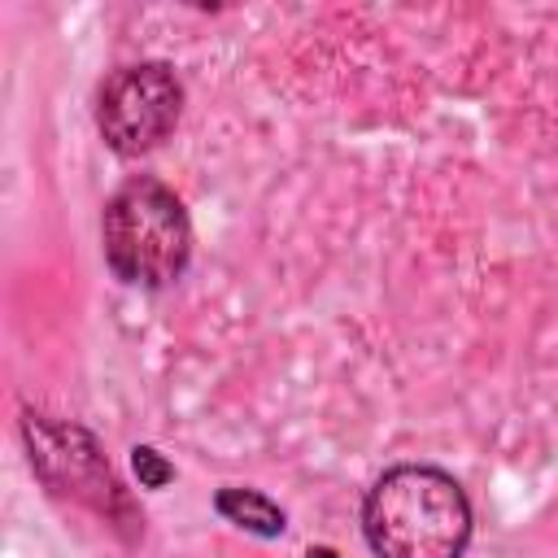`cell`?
<instances>
[{
    "label": "cell",
    "instance_id": "obj_1",
    "mask_svg": "<svg viewBox=\"0 0 558 558\" xmlns=\"http://www.w3.org/2000/svg\"><path fill=\"white\" fill-rule=\"evenodd\" d=\"M362 532L379 558H462L471 541V501L436 466H392L362 506Z\"/></svg>",
    "mask_w": 558,
    "mask_h": 558
},
{
    "label": "cell",
    "instance_id": "obj_2",
    "mask_svg": "<svg viewBox=\"0 0 558 558\" xmlns=\"http://www.w3.org/2000/svg\"><path fill=\"white\" fill-rule=\"evenodd\" d=\"M100 235L109 270L135 288L174 283L192 257V222L183 201L157 179L122 183L105 205Z\"/></svg>",
    "mask_w": 558,
    "mask_h": 558
},
{
    "label": "cell",
    "instance_id": "obj_3",
    "mask_svg": "<svg viewBox=\"0 0 558 558\" xmlns=\"http://www.w3.org/2000/svg\"><path fill=\"white\" fill-rule=\"evenodd\" d=\"M183 109V83L166 61L122 65L100 83L96 96V126L105 144L122 157H140L157 148Z\"/></svg>",
    "mask_w": 558,
    "mask_h": 558
},
{
    "label": "cell",
    "instance_id": "obj_4",
    "mask_svg": "<svg viewBox=\"0 0 558 558\" xmlns=\"http://www.w3.org/2000/svg\"><path fill=\"white\" fill-rule=\"evenodd\" d=\"M26 445H31V462L44 471L48 484H57V488L92 501L100 514H126L131 519V506H126L118 480L109 475V466L96 453V445H92L87 432L26 414Z\"/></svg>",
    "mask_w": 558,
    "mask_h": 558
},
{
    "label": "cell",
    "instance_id": "obj_5",
    "mask_svg": "<svg viewBox=\"0 0 558 558\" xmlns=\"http://www.w3.org/2000/svg\"><path fill=\"white\" fill-rule=\"evenodd\" d=\"M214 510L227 519V523H235V527H244V532H253V536H283V527H288V514L266 497V493H257V488H218V497H214Z\"/></svg>",
    "mask_w": 558,
    "mask_h": 558
},
{
    "label": "cell",
    "instance_id": "obj_6",
    "mask_svg": "<svg viewBox=\"0 0 558 558\" xmlns=\"http://www.w3.org/2000/svg\"><path fill=\"white\" fill-rule=\"evenodd\" d=\"M131 466H135V475H140L144 488H161V484H170V475H174V466H170L153 445H135V449H131Z\"/></svg>",
    "mask_w": 558,
    "mask_h": 558
},
{
    "label": "cell",
    "instance_id": "obj_7",
    "mask_svg": "<svg viewBox=\"0 0 558 558\" xmlns=\"http://www.w3.org/2000/svg\"><path fill=\"white\" fill-rule=\"evenodd\" d=\"M305 558H340V554H336V549H327V545H314Z\"/></svg>",
    "mask_w": 558,
    "mask_h": 558
}]
</instances>
